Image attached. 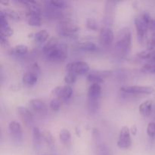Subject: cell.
Here are the masks:
<instances>
[{
  "label": "cell",
  "mask_w": 155,
  "mask_h": 155,
  "mask_svg": "<svg viewBox=\"0 0 155 155\" xmlns=\"http://www.w3.org/2000/svg\"><path fill=\"white\" fill-rule=\"evenodd\" d=\"M46 58L52 62H62L68 57V49L64 44L60 43L57 39H49L42 48Z\"/></svg>",
  "instance_id": "6da1fadb"
},
{
  "label": "cell",
  "mask_w": 155,
  "mask_h": 155,
  "mask_svg": "<svg viewBox=\"0 0 155 155\" xmlns=\"http://www.w3.org/2000/svg\"><path fill=\"white\" fill-rule=\"evenodd\" d=\"M132 46V33L128 27L121 29L117 36L115 50L118 54L125 56L130 53Z\"/></svg>",
  "instance_id": "7a4b0ae2"
},
{
  "label": "cell",
  "mask_w": 155,
  "mask_h": 155,
  "mask_svg": "<svg viewBox=\"0 0 155 155\" xmlns=\"http://www.w3.org/2000/svg\"><path fill=\"white\" fill-rule=\"evenodd\" d=\"M101 95V86L98 83H93L88 89V107L92 114L95 113L99 107Z\"/></svg>",
  "instance_id": "3957f363"
},
{
  "label": "cell",
  "mask_w": 155,
  "mask_h": 155,
  "mask_svg": "<svg viewBox=\"0 0 155 155\" xmlns=\"http://www.w3.org/2000/svg\"><path fill=\"white\" fill-rule=\"evenodd\" d=\"M56 30L59 36L74 37L80 30V27L74 21L68 19L61 20L56 25Z\"/></svg>",
  "instance_id": "277c9868"
},
{
  "label": "cell",
  "mask_w": 155,
  "mask_h": 155,
  "mask_svg": "<svg viewBox=\"0 0 155 155\" xmlns=\"http://www.w3.org/2000/svg\"><path fill=\"white\" fill-rule=\"evenodd\" d=\"M67 73H74L76 75H85L89 73V65L86 62L77 61L70 62L66 66Z\"/></svg>",
  "instance_id": "5b68a950"
},
{
  "label": "cell",
  "mask_w": 155,
  "mask_h": 155,
  "mask_svg": "<svg viewBox=\"0 0 155 155\" xmlns=\"http://www.w3.org/2000/svg\"><path fill=\"white\" fill-rule=\"evenodd\" d=\"M118 148L123 150L130 148L132 145L131 132L129 127H123L118 136V140L117 142Z\"/></svg>",
  "instance_id": "8992f818"
},
{
  "label": "cell",
  "mask_w": 155,
  "mask_h": 155,
  "mask_svg": "<svg viewBox=\"0 0 155 155\" xmlns=\"http://www.w3.org/2000/svg\"><path fill=\"white\" fill-rule=\"evenodd\" d=\"M39 68L37 64L32 65L30 71L26 72L22 77V82L24 85L29 86H34L38 82L39 74Z\"/></svg>",
  "instance_id": "52a82bcc"
},
{
  "label": "cell",
  "mask_w": 155,
  "mask_h": 155,
  "mask_svg": "<svg viewBox=\"0 0 155 155\" xmlns=\"http://www.w3.org/2000/svg\"><path fill=\"white\" fill-rule=\"evenodd\" d=\"M122 92L131 95H151L154 92V89L151 86H126L120 88Z\"/></svg>",
  "instance_id": "ba28073f"
},
{
  "label": "cell",
  "mask_w": 155,
  "mask_h": 155,
  "mask_svg": "<svg viewBox=\"0 0 155 155\" xmlns=\"http://www.w3.org/2000/svg\"><path fill=\"white\" fill-rule=\"evenodd\" d=\"M98 39L102 46L107 47L111 45L114 39V34L110 26H104L100 30Z\"/></svg>",
  "instance_id": "9c48e42d"
},
{
  "label": "cell",
  "mask_w": 155,
  "mask_h": 155,
  "mask_svg": "<svg viewBox=\"0 0 155 155\" xmlns=\"http://www.w3.org/2000/svg\"><path fill=\"white\" fill-rule=\"evenodd\" d=\"M8 130L14 142L18 145L22 143L23 131L21 124L15 120L11 121L8 124Z\"/></svg>",
  "instance_id": "30bf717a"
},
{
  "label": "cell",
  "mask_w": 155,
  "mask_h": 155,
  "mask_svg": "<svg viewBox=\"0 0 155 155\" xmlns=\"http://www.w3.org/2000/svg\"><path fill=\"white\" fill-rule=\"evenodd\" d=\"M135 26H136L138 39H139V42H142L146 38L147 33L149 30L148 24L139 15V16L135 18Z\"/></svg>",
  "instance_id": "8fae6325"
},
{
  "label": "cell",
  "mask_w": 155,
  "mask_h": 155,
  "mask_svg": "<svg viewBox=\"0 0 155 155\" xmlns=\"http://www.w3.org/2000/svg\"><path fill=\"white\" fill-rule=\"evenodd\" d=\"M112 74L110 71H92L87 74L86 79L92 84L93 83H103L104 80L108 77H110Z\"/></svg>",
  "instance_id": "7c38bea8"
},
{
  "label": "cell",
  "mask_w": 155,
  "mask_h": 155,
  "mask_svg": "<svg viewBox=\"0 0 155 155\" xmlns=\"http://www.w3.org/2000/svg\"><path fill=\"white\" fill-rule=\"evenodd\" d=\"M52 94L62 101H68L73 95V89L69 85L57 86L52 90Z\"/></svg>",
  "instance_id": "4fadbf2b"
},
{
  "label": "cell",
  "mask_w": 155,
  "mask_h": 155,
  "mask_svg": "<svg viewBox=\"0 0 155 155\" xmlns=\"http://www.w3.org/2000/svg\"><path fill=\"white\" fill-rule=\"evenodd\" d=\"M30 108L36 113L44 115L47 113V106L42 100L39 98H33L29 101Z\"/></svg>",
  "instance_id": "5bb4252c"
},
{
  "label": "cell",
  "mask_w": 155,
  "mask_h": 155,
  "mask_svg": "<svg viewBox=\"0 0 155 155\" xmlns=\"http://www.w3.org/2000/svg\"><path fill=\"white\" fill-rule=\"evenodd\" d=\"M17 111H18V114L21 117L24 123L27 125L30 126L33 123V115L32 112L30 111V109L27 107H24V106H19L17 107Z\"/></svg>",
  "instance_id": "9a60e30c"
},
{
  "label": "cell",
  "mask_w": 155,
  "mask_h": 155,
  "mask_svg": "<svg viewBox=\"0 0 155 155\" xmlns=\"http://www.w3.org/2000/svg\"><path fill=\"white\" fill-rule=\"evenodd\" d=\"M75 47L77 49L80 50V51H87V52H95L98 50V45L94 42H89V41L78 42L76 44Z\"/></svg>",
  "instance_id": "2e32d148"
},
{
  "label": "cell",
  "mask_w": 155,
  "mask_h": 155,
  "mask_svg": "<svg viewBox=\"0 0 155 155\" xmlns=\"http://www.w3.org/2000/svg\"><path fill=\"white\" fill-rule=\"evenodd\" d=\"M153 101L151 100H146L139 105V113L143 117H149L152 112Z\"/></svg>",
  "instance_id": "e0dca14e"
},
{
  "label": "cell",
  "mask_w": 155,
  "mask_h": 155,
  "mask_svg": "<svg viewBox=\"0 0 155 155\" xmlns=\"http://www.w3.org/2000/svg\"><path fill=\"white\" fill-rule=\"evenodd\" d=\"M46 5L57 9V10L61 11L69 7V2L64 0H51V1L46 2Z\"/></svg>",
  "instance_id": "ac0fdd59"
},
{
  "label": "cell",
  "mask_w": 155,
  "mask_h": 155,
  "mask_svg": "<svg viewBox=\"0 0 155 155\" xmlns=\"http://www.w3.org/2000/svg\"><path fill=\"white\" fill-rule=\"evenodd\" d=\"M48 37H49V33L47 31V30H45V29L39 30L33 36L35 41L39 44L45 43L48 40Z\"/></svg>",
  "instance_id": "d6986e66"
},
{
  "label": "cell",
  "mask_w": 155,
  "mask_h": 155,
  "mask_svg": "<svg viewBox=\"0 0 155 155\" xmlns=\"http://www.w3.org/2000/svg\"><path fill=\"white\" fill-rule=\"evenodd\" d=\"M59 139L64 145H69L71 141V133L68 129H62L59 133Z\"/></svg>",
  "instance_id": "ffe728a7"
},
{
  "label": "cell",
  "mask_w": 155,
  "mask_h": 155,
  "mask_svg": "<svg viewBox=\"0 0 155 155\" xmlns=\"http://www.w3.org/2000/svg\"><path fill=\"white\" fill-rule=\"evenodd\" d=\"M33 145L36 148H38L41 145L43 138H42V133L40 131L39 127H35L33 130Z\"/></svg>",
  "instance_id": "44dd1931"
},
{
  "label": "cell",
  "mask_w": 155,
  "mask_h": 155,
  "mask_svg": "<svg viewBox=\"0 0 155 155\" xmlns=\"http://www.w3.org/2000/svg\"><path fill=\"white\" fill-rule=\"evenodd\" d=\"M1 12L5 15L8 19L9 18V19L14 20V21H20L21 20V15H20V14L15 10L5 8L3 9V10H1Z\"/></svg>",
  "instance_id": "7402d4cb"
},
{
  "label": "cell",
  "mask_w": 155,
  "mask_h": 155,
  "mask_svg": "<svg viewBox=\"0 0 155 155\" xmlns=\"http://www.w3.org/2000/svg\"><path fill=\"white\" fill-rule=\"evenodd\" d=\"M12 53L15 55H24L28 52V47L26 45H17L11 49Z\"/></svg>",
  "instance_id": "603a6c76"
},
{
  "label": "cell",
  "mask_w": 155,
  "mask_h": 155,
  "mask_svg": "<svg viewBox=\"0 0 155 155\" xmlns=\"http://www.w3.org/2000/svg\"><path fill=\"white\" fill-rule=\"evenodd\" d=\"M27 23L31 27H39L42 24V18L39 15H27Z\"/></svg>",
  "instance_id": "cb8c5ba5"
},
{
  "label": "cell",
  "mask_w": 155,
  "mask_h": 155,
  "mask_svg": "<svg viewBox=\"0 0 155 155\" xmlns=\"http://www.w3.org/2000/svg\"><path fill=\"white\" fill-rule=\"evenodd\" d=\"M97 155H111L110 148L106 144H99L97 146Z\"/></svg>",
  "instance_id": "d4e9b609"
},
{
  "label": "cell",
  "mask_w": 155,
  "mask_h": 155,
  "mask_svg": "<svg viewBox=\"0 0 155 155\" xmlns=\"http://www.w3.org/2000/svg\"><path fill=\"white\" fill-rule=\"evenodd\" d=\"M0 35L2 36H4L5 37H10L13 35L14 31L13 29L10 27V26L8 24V25H5V26H0Z\"/></svg>",
  "instance_id": "484cf974"
},
{
  "label": "cell",
  "mask_w": 155,
  "mask_h": 155,
  "mask_svg": "<svg viewBox=\"0 0 155 155\" xmlns=\"http://www.w3.org/2000/svg\"><path fill=\"white\" fill-rule=\"evenodd\" d=\"M42 138H43V140L47 143V145H48V146H54V138H53L52 135H51L49 132H42Z\"/></svg>",
  "instance_id": "4316f807"
},
{
  "label": "cell",
  "mask_w": 155,
  "mask_h": 155,
  "mask_svg": "<svg viewBox=\"0 0 155 155\" xmlns=\"http://www.w3.org/2000/svg\"><path fill=\"white\" fill-rule=\"evenodd\" d=\"M61 106V101L59 98H54L50 101L49 107L53 111H58Z\"/></svg>",
  "instance_id": "83f0119b"
},
{
  "label": "cell",
  "mask_w": 155,
  "mask_h": 155,
  "mask_svg": "<svg viewBox=\"0 0 155 155\" xmlns=\"http://www.w3.org/2000/svg\"><path fill=\"white\" fill-rule=\"evenodd\" d=\"M86 27L89 30H97L98 29V24L96 21V20L92 18H88L86 21Z\"/></svg>",
  "instance_id": "f1b7e54d"
},
{
  "label": "cell",
  "mask_w": 155,
  "mask_h": 155,
  "mask_svg": "<svg viewBox=\"0 0 155 155\" xmlns=\"http://www.w3.org/2000/svg\"><path fill=\"white\" fill-rule=\"evenodd\" d=\"M77 75H76L74 73H67V74L64 77V82L67 85L74 84L77 80Z\"/></svg>",
  "instance_id": "f546056e"
},
{
  "label": "cell",
  "mask_w": 155,
  "mask_h": 155,
  "mask_svg": "<svg viewBox=\"0 0 155 155\" xmlns=\"http://www.w3.org/2000/svg\"><path fill=\"white\" fill-rule=\"evenodd\" d=\"M147 134L150 139H155V123L150 122L147 126Z\"/></svg>",
  "instance_id": "4dcf8cb0"
},
{
  "label": "cell",
  "mask_w": 155,
  "mask_h": 155,
  "mask_svg": "<svg viewBox=\"0 0 155 155\" xmlns=\"http://www.w3.org/2000/svg\"><path fill=\"white\" fill-rule=\"evenodd\" d=\"M142 71L147 74H155V63L146 64L142 67Z\"/></svg>",
  "instance_id": "1f68e13d"
},
{
  "label": "cell",
  "mask_w": 155,
  "mask_h": 155,
  "mask_svg": "<svg viewBox=\"0 0 155 155\" xmlns=\"http://www.w3.org/2000/svg\"><path fill=\"white\" fill-rule=\"evenodd\" d=\"M147 49L150 51H155V33H152L151 37L147 42Z\"/></svg>",
  "instance_id": "d6a6232c"
},
{
  "label": "cell",
  "mask_w": 155,
  "mask_h": 155,
  "mask_svg": "<svg viewBox=\"0 0 155 155\" xmlns=\"http://www.w3.org/2000/svg\"><path fill=\"white\" fill-rule=\"evenodd\" d=\"M151 55V51L150 50H143L137 53V56L141 59H144V60H149Z\"/></svg>",
  "instance_id": "836d02e7"
},
{
  "label": "cell",
  "mask_w": 155,
  "mask_h": 155,
  "mask_svg": "<svg viewBox=\"0 0 155 155\" xmlns=\"http://www.w3.org/2000/svg\"><path fill=\"white\" fill-rule=\"evenodd\" d=\"M8 39V37H5V36L0 35V42H1V44L2 46H8L9 42Z\"/></svg>",
  "instance_id": "e575fe53"
},
{
  "label": "cell",
  "mask_w": 155,
  "mask_h": 155,
  "mask_svg": "<svg viewBox=\"0 0 155 155\" xmlns=\"http://www.w3.org/2000/svg\"><path fill=\"white\" fill-rule=\"evenodd\" d=\"M149 61H152L153 63H155V51H151V58H150Z\"/></svg>",
  "instance_id": "d590c367"
},
{
  "label": "cell",
  "mask_w": 155,
  "mask_h": 155,
  "mask_svg": "<svg viewBox=\"0 0 155 155\" xmlns=\"http://www.w3.org/2000/svg\"><path fill=\"white\" fill-rule=\"evenodd\" d=\"M130 132H131L133 135H136V133H137V128H136V126L133 127V128H132V130H130Z\"/></svg>",
  "instance_id": "8d00e7d4"
},
{
  "label": "cell",
  "mask_w": 155,
  "mask_h": 155,
  "mask_svg": "<svg viewBox=\"0 0 155 155\" xmlns=\"http://www.w3.org/2000/svg\"><path fill=\"white\" fill-rule=\"evenodd\" d=\"M40 155H58V154H40Z\"/></svg>",
  "instance_id": "74e56055"
}]
</instances>
